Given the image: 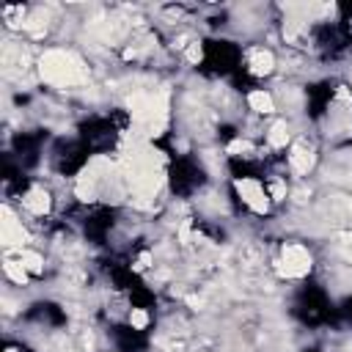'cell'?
<instances>
[{"label":"cell","instance_id":"6da1fadb","mask_svg":"<svg viewBox=\"0 0 352 352\" xmlns=\"http://www.w3.org/2000/svg\"><path fill=\"white\" fill-rule=\"evenodd\" d=\"M38 72H41V80L55 85V88L82 85L88 80L85 63L69 50H47L38 60Z\"/></svg>","mask_w":352,"mask_h":352},{"label":"cell","instance_id":"7a4b0ae2","mask_svg":"<svg viewBox=\"0 0 352 352\" xmlns=\"http://www.w3.org/2000/svg\"><path fill=\"white\" fill-rule=\"evenodd\" d=\"M129 113L138 126V135H143V138L162 135L165 121H168V94L140 91L129 99Z\"/></svg>","mask_w":352,"mask_h":352},{"label":"cell","instance_id":"3957f363","mask_svg":"<svg viewBox=\"0 0 352 352\" xmlns=\"http://www.w3.org/2000/svg\"><path fill=\"white\" fill-rule=\"evenodd\" d=\"M311 270V253L300 242H292L280 253V275L286 278H302Z\"/></svg>","mask_w":352,"mask_h":352},{"label":"cell","instance_id":"277c9868","mask_svg":"<svg viewBox=\"0 0 352 352\" xmlns=\"http://www.w3.org/2000/svg\"><path fill=\"white\" fill-rule=\"evenodd\" d=\"M234 187H236V192H239V198H242V204L248 209H253L258 214L270 209V192L264 190L261 182H256V179H236Z\"/></svg>","mask_w":352,"mask_h":352},{"label":"cell","instance_id":"5b68a950","mask_svg":"<svg viewBox=\"0 0 352 352\" xmlns=\"http://www.w3.org/2000/svg\"><path fill=\"white\" fill-rule=\"evenodd\" d=\"M0 239L6 248H19L28 242V231L22 228V223L16 220V214L11 212V206H3V220H0Z\"/></svg>","mask_w":352,"mask_h":352},{"label":"cell","instance_id":"8992f818","mask_svg":"<svg viewBox=\"0 0 352 352\" xmlns=\"http://www.w3.org/2000/svg\"><path fill=\"white\" fill-rule=\"evenodd\" d=\"M289 168L297 176H305L314 168V148L305 146V143H294L292 146V154H289Z\"/></svg>","mask_w":352,"mask_h":352},{"label":"cell","instance_id":"52a82bcc","mask_svg":"<svg viewBox=\"0 0 352 352\" xmlns=\"http://www.w3.org/2000/svg\"><path fill=\"white\" fill-rule=\"evenodd\" d=\"M3 66H6V74H14V72H25L28 69V52L22 50V44L8 41L3 47Z\"/></svg>","mask_w":352,"mask_h":352},{"label":"cell","instance_id":"ba28073f","mask_svg":"<svg viewBox=\"0 0 352 352\" xmlns=\"http://www.w3.org/2000/svg\"><path fill=\"white\" fill-rule=\"evenodd\" d=\"M50 192L44 190V187H33V190H28L25 195H22V206L30 212V214H47L50 212Z\"/></svg>","mask_w":352,"mask_h":352},{"label":"cell","instance_id":"9c48e42d","mask_svg":"<svg viewBox=\"0 0 352 352\" xmlns=\"http://www.w3.org/2000/svg\"><path fill=\"white\" fill-rule=\"evenodd\" d=\"M248 66H250L253 74H270L272 66H275V58H272L270 50H250V55H248Z\"/></svg>","mask_w":352,"mask_h":352},{"label":"cell","instance_id":"30bf717a","mask_svg":"<svg viewBox=\"0 0 352 352\" xmlns=\"http://www.w3.org/2000/svg\"><path fill=\"white\" fill-rule=\"evenodd\" d=\"M248 104H250L256 113H272V110H275V99H272V94H267V91H250V94H248Z\"/></svg>","mask_w":352,"mask_h":352},{"label":"cell","instance_id":"8fae6325","mask_svg":"<svg viewBox=\"0 0 352 352\" xmlns=\"http://www.w3.org/2000/svg\"><path fill=\"white\" fill-rule=\"evenodd\" d=\"M267 140H270V146H272V148H280V146H286V143H289V126H286V121H278V124H272V126H270V135H267Z\"/></svg>","mask_w":352,"mask_h":352},{"label":"cell","instance_id":"7c38bea8","mask_svg":"<svg viewBox=\"0 0 352 352\" xmlns=\"http://www.w3.org/2000/svg\"><path fill=\"white\" fill-rule=\"evenodd\" d=\"M19 261H22V267H25L28 272H41V270H44L41 256L33 253V250H19Z\"/></svg>","mask_w":352,"mask_h":352},{"label":"cell","instance_id":"4fadbf2b","mask_svg":"<svg viewBox=\"0 0 352 352\" xmlns=\"http://www.w3.org/2000/svg\"><path fill=\"white\" fill-rule=\"evenodd\" d=\"M3 270H6V275H8L14 283H19V286L28 280V270L22 267V261H6V267H3Z\"/></svg>","mask_w":352,"mask_h":352},{"label":"cell","instance_id":"5bb4252c","mask_svg":"<svg viewBox=\"0 0 352 352\" xmlns=\"http://www.w3.org/2000/svg\"><path fill=\"white\" fill-rule=\"evenodd\" d=\"M270 198H272V201H283V198H286V182H283V179H275V182L270 184Z\"/></svg>","mask_w":352,"mask_h":352},{"label":"cell","instance_id":"9a60e30c","mask_svg":"<svg viewBox=\"0 0 352 352\" xmlns=\"http://www.w3.org/2000/svg\"><path fill=\"white\" fill-rule=\"evenodd\" d=\"M129 322H132V327H146V324H148V316H146L143 311L135 308V311L129 314Z\"/></svg>","mask_w":352,"mask_h":352},{"label":"cell","instance_id":"2e32d148","mask_svg":"<svg viewBox=\"0 0 352 352\" xmlns=\"http://www.w3.org/2000/svg\"><path fill=\"white\" fill-rule=\"evenodd\" d=\"M228 151H231V154H239V151L245 154V151H250V143H248V140H234V143L228 146Z\"/></svg>","mask_w":352,"mask_h":352}]
</instances>
